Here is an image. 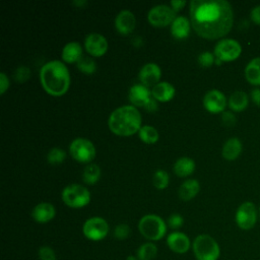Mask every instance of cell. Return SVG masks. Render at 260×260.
Masks as SVG:
<instances>
[{
    "label": "cell",
    "mask_w": 260,
    "mask_h": 260,
    "mask_svg": "<svg viewBox=\"0 0 260 260\" xmlns=\"http://www.w3.org/2000/svg\"><path fill=\"white\" fill-rule=\"evenodd\" d=\"M144 109H145L147 112H150V113L155 112V111L158 109V105H157V103H156V100H155L153 96H151V99L149 100V102L145 105Z\"/></svg>",
    "instance_id": "b9f144b4"
},
{
    "label": "cell",
    "mask_w": 260,
    "mask_h": 260,
    "mask_svg": "<svg viewBox=\"0 0 260 260\" xmlns=\"http://www.w3.org/2000/svg\"><path fill=\"white\" fill-rule=\"evenodd\" d=\"M84 47L89 55L93 57H101L108 50V41L103 35L91 32L86 36L84 40Z\"/></svg>",
    "instance_id": "4fadbf2b"
},
{
    "label": "cell",
    "mask_w": 260,
    "mask_h": 260,
    "mask_svg": "<svg viewBox=\"0 0 260 260\" xmlns=\"http://www.w3.org/2000/svg\"><path fill=\"white\" fill-rule=\"evenodd\" d=\"M130 233H131V229L127 223H119L115 226L113 235L117 240L123 241L130 236Z\"/></svg>",
    "instance_id": "836d02e7"
},
{
    "label": "cell",
    "mask_w": 260,
    "mask_h": 260,
    "mask_svg": "<svg viewBox=\"0 0 260 260\" xmlns=\"http://www.w3.org/2000/svg\"><path fill=\"white\" fill-rule=\"evenodd\" d=\"M126 260H139V259L137 258V256L135 254H132V255H128L126 257Z\"/></svg>",
    "instance_id": "f6af8a7d"
},
{
    "label": "cell",
    "mask_w": 260,
    "mask_h": 260,
    "mask_svg": "<svg viewBox=\"0 0 260 260\" xmlns=\"http://www.w3.org/2000/svg\"><path fill=\"white\" fill-rule=\"evenodd\" d=\"M186 5V1L184 0H172L171 1V7L177 12L181 10Z\"/></svg>",
    "instance_id": "7bdbcfd3"
},
{
    "label": "cell",
    "mask_w": 260,
    "mask_h": 260,
    "mask_svg": "<svg viewBox=\"0 0 260 260\" xmlns=\"http://www.w3.org/2000/svg\"><path fill=\"white\" fill-rule=\"evenodd\" d=\"M39 260H58L55 250L50 246H41L38 250Z\"/></svg>",
    "instance_id": "d6a6232c"
},
{
    "label": "cell",
    "mask_w": 260,
    "mask_h": 260,
    "mask_svg": "<svg viewBox=\"0 0 260 260\" xmlns=\"http://www.w3.org/2000/svg\"><path fill=\"white\" fill-rule=\"evenodd\" d=\"M71 156L79 162H90L95 157V147L86 138H75L69 145Z\"/></svg>",
    "instance_id": "ba28073f"
},
{
    "label": "cell",
    "mask_w": 260,
    "mask_h": 260,
    "mask_svg": "<svg viewBox=\"0 0 260 260\" xmlns=\"http://www.w3.org/2000/svg\"><path fill=\"white\" fill-rule=\"evenodd\" d=\"M108 124L113 133L130 136L141 128V115L134 106H122L111 113Z\"/></svg>",
    "instance_id": "3957f363"
},
{
    "label": "cell",
    "mask_w": 260,
    "mask_h": 260,
    "mask_svg": "<svg viewBox=\"0 0 260 260\" xmlns=\"http://www.w3.org/2000/svg\"><path fill=\"white\" fill-rule=\"evenodd\" d=\"M259 218H260V208H259Z\"/></svg>",
    "instance_id": "7dc6e473"
},
{
    "label": "cell",
    "mask_w": 260,
    "mask_h": 260,
    "mask_svg": "<svg viewBox=\"0 0 260 260\" xmlns=\"http://www.w3.org/2000/svg\"><path fill=\"white\" fill-rule=\"evenodd\" d=\"M190 21L187 17L183 15H179L175 18V20L171 24V34L177 40L185 39L189 36L190 32Z\"/></svg>",
    "instance_id": "44dd1931"
},
{
    "label": "cell",
    "mask_w": 260,
    "mask_h": 260,
    "mask_svg": "<svg viewBox=\"0 0 260 260\" xmlns=\"http://www.w3.org/2000/svg\"><path fill=\"white\" fill-rule=\"evenodd\" d=\"M40 80L43 88L51 95H63L69 88L70 75L66 65L59 60L44 64L40 70Z\"/></svg>",
    "instance_id": "7a4b0ae2"
},
{
    "label": "cell",
    "mask_w": 260,
    "mask_h": 260,
    "mask_svg": "<svg viewBox=\"0 0 260 260\" xmlns=\"http://www.w3.org/2000/svg\"><path fill=\"white\" fill-rule=\"evenodd\" d=\"M177 17L176 11L169 5L159 4L155 5L148 11L147 19L149 23L153 26H167L168 24H172V22Z\"/></svg>",
    "instance_id": "8fae6325"
},
{
    "label": "cell",
    "mask_w": 260,
    "mask_h": 260,
    "mask_svg": "<svg viewBox=\"0 0 260 260\" xmlns=\"http://www.w3.org/2000/svg\"><path fill=\"white\" fill-rule=\"evenodd\" d=\"M73 4H74V5H76V6H80V7H82L83 5H85V4H86V1H85V0H81V1H79V0H75V1H73Z\"/></svg>",
    "instance_id": "ee69618b"
},
{
    "label": "cell",
    "mask_w": 260,
    "mask_h": 260,
    "mask_svg": "<svg viewBox=\"0 0 260 260\" xmlns=\"http://www.w3.org/2000/svg\"><path fill=\"white\" fill-rule=\"evenodd\" d=\"M166 243L168 248L176 254H185L192 248L190 238L180 231H174L169 234Z\"/></svg>",
    "instance_id": "7c38bea8"
},
{
    "label": "cell",
    "mask_w": 260,
    "mask_h": 260,
    "mask_svg": "<svg viewBox=\"0 0 260 260\" xmlns=\"http://www.w3.org/2000/svg\"><path fill=\"white\" fill-rule=\"evenodd\" d=\"M183 223H184V218H183V216H182L181 214H179V213H173V214H171V215L169 216L168 222H167V224H168L171 229H173V230H178V229H180V228L183 225Z\"/></svg>",
    "instance_id": "d590c367"
},
{
    "label": "cell",
    "mask_w": 260,
    "mask_h": 260,
    "mask_svg": "<svg viewBox=\"0 0 260 260\" xmlns=\"http://www.w3.org/2000/svg\"><path fill=\"white\" fill-rule=\"evenodd\" d=\"M216 65H220L221 63H222V61H220L219 59H217V58H215V62H214Z\"/></svg>",
    "instance_id": "bcb514c9"
},
{
    "label": "cell",
    "mask_w": 260,
    "mask_h": 260,
    "mask_svg": "<svg viewBox=\"0 0 260 260\" xmlns=\"http://www.w3.org/2000/svg\"><path fill=\"white\" fill-rule=\"evenodd\" d=\"M203 106L212 114L223 112L224 108L226 107L225 95L218 89H210L203 98Z\"/></svg>",
    "instance_id": "5bb4252c"
},
{
    "label": "cell",
    "mask_w": 260,
    "mask_h": 260,
    "mask_svg": "<svg viewBox=\"0 0 260 260\" xmlns=\"http://www.w3.org/2000/svg\"><path fill=\"white\" fill-rule=\"evenodd\" d=\"M258 219V211L255 204L251 201L243 202L237 209L235 220L237 225L243 231L252 230Z\"/></svg>",
    "instance_id": "9c48e42d"
},
{
    "label": "cell",
    "mask_w": 260,
    "mask_h": 260,
    "mask_svg": "<svg viewBox=\"0 0 260 260\" xmlns=\"http://www.w3.org/2000/svg\"><path fill=\"white\" fill-rule=\"evenodd\" d=\"M136 25V18L130 10L120 11L115 18V27L121 35H128L133 31Z\"/></svg>",
    "instance_id": "2e32d148"
},
{
    "label": "cell",
    "mask_w": 260,
    "mask_h": 260,
    "mask_svg": "<svg viewBox=\"0 0 260 260\" xmlns=\"http://www.w3.org/2000/svg\"><path fill=\"white\" fill-rule=\"evenodd\" d=\"M161 76V70L159 66L155 63H146L143 65L138 73V78L141 82L146 87L149 86H154L159 82Z\"/></svg>",
    "instance_id": "9a60e30c"
},
{
    "label": "cell",
    "mask_w": 260,
    "mask_h": 260,
    "mask_svg": "<svg viewBox=\"0 0 260 260\" xmlns=\"http://www.w3.org/2000/svg\"><path fill=\"white\" fill-rule=\"evenodd\" d=\"M249 104L248 94L242 90L234 91L228 101L229 108L234 112H242L244 111Z\"/></svg>",
    "instance_id": "d4e9b609"
},
{
    "label": "cell",
    "mask_w": 260,
    "mask_h": 260,
    "mask_svg": "<svg viewBox=\"0 0 260 260\" xmlns=\"http://www.w3.org/2000/svg\"><path fill=\"white\" fill-rule=\"evenodd\" d=\"M250 96H251V100L252 102L260 108V88L259 87H256L254 89L251 90V93H250Z\"/></svg>",
    "instance_id": "60d3db41"
},
{
    "label": "cell",
    "mask_w": 260,
    "mask_h": 260,
    "mask_svg": "<svg viewBox=\"0 0 260 260\" xmlns=\"http://www.w3.org/2000/svg\"><path fill=\"white\" fill-rule=\"evenodd\" d=\"M139 260H153L157 256V246L153 242H145L141 244L135 252Z\"/></svg>",
    "instance_id": "4316f807"
},
{
    "label": "cell",
    "mask_w": 260,
    "mask_h": 260,
    "mask_svg": "<svg viewBox=\"0 0 260 260\" xmlns=\"http://www.w3.org/2000/svg\"><path fill=\"white\" fill-rule=\"evenodd\" d=\"M66 158V153L62 148L53 147L47 154V160L51 165H59Z\"/></svg>",
    "instance_id": "1f68e13d"
},
{
    "label": "cell",
    "mask_w": 260,
    "mask_h": 260,
    "mask_svg": "<svg viewBox=\"0 0 260 260\" xmlns=\"http://www.w3.org/2000/svg\"><path fill=\"white\" fill-rule=\"evenodd\" d=\"M110 231L108 221L101 216H91L87 218L82 225L83 236L92 242L104 240Z\"/></svg>",
    "instance_id": "52a82bcc"
},
{
    "label": "cell",
    "mask_w": 260,
    "mask_h": 260,
    "mask_svg": "<svg viewBox=\"0 0 260 260\" xmlns=\"http://www.w3.org/2000/svg\"><path fill=\"white\" fill-rule=\"evenodd\" d=\"M190 21L198 36L207 40H216L224 37L232 29L234 11L225 0H192Z\"/></svg>",
    "instance_id": "6da1fadb"
},
{
    "label": "cell",
    "mask_w": 260,
    "mask_h": 260,
    "mask_svg": "<svg viewBox=\"0 0 260 260\" xmlns=\"http://www.w3.org/2000/svg\"><path fill=\"white\" fill-rule=\"evenodd\" d=\"M9 86V80L4 72L0 73V93L3 94Z\"/></svg>",
    "instance_id": "ab89813d"
},
{
    "label": "cell",
    "mask_w": 260,
    "mask_h": 260,
    "mask_svg": "<svg viewBox=\"0 0 260 260\" xmlns=\"http://www.w3.org/2000/svg\"><path fill=\"white\" fill-rule=\"evenodd\" d=\"M152 96L159 102H169L175 95V87L167 81H159L151 89Z\"/></svg>",
    "instance_id": "ffe728a7"
},
{
    "label": "cell",
    "mask_w": 260,
    "mask_h": 260,
    "mask_svg": "<svg viewBox=\"0 0 260 260\" xmlns=\"http://www.w3.org/2000/svg\"><path fill=\"white\" fill-rule=\"evenodd\" d=\"M246 80L255 86L260 85V57L252 59L245 67Z\"/></svg>",
    "instance_id": "7402d4cb"
},
{
    "label": "cell",
    "mask_w": 260,
    "mask_h": 260,
    "mask_svg": "<svg viewBox=\"0 0 260 260\" xmlns=\"http://www.w3.org/2000/svg\"><path fill=\"white\" fill-rule=\"evenodd\" d=\"M242 149L243 145L241 140L237 137H231L223 143L221 154L226 160H235L241 154Z\"/></svg>",
    "instance_id": "d6986e66"
},
{
    "label": "cell",
    "mask_w": 260,
    "mask_h": 260,
    "mask_svg": "<svg viewBox=\"0 0 260 260\" xmlns=\"http://www.w3.org/2000/svg\"><path fill=\"white\" fill-rule=\"evenodd\" d=\"M169 174L165 170H157L153 174V185L156 189H166L169 185Z\"/></svg>",
    "instance_id": "4dcf8cb0"
},
{
    "label": "cell",
    "mask_w": 260,
    "mask_h": 260,
    "mask_svg": "<svg viewBox=\"0 0 260 260\" xmlns=\"http://www.w3.org/2000/svg\"><path fill=\"white\" fill-rule=\"evenodd\" d=\"M191 249L196 260H218L220 257L219 244L207 234L198 235L192 241Z\"/></svg>",
    "instance_id": "5b68a950"
},
{
    "label": "cell",
    "mask_w": 260,
    "mask_h": 260,
    "mask_svg": "<svg viewBox=\"0 0 260 260\" xmlns=\"http://www.w3.org/2000/svg\"><path fill=\"white\" fill-rule=\"evenodd\" d=\"M195 170V161L187 156L180 157L174 165V172L178 177L184 178L191 175Z\"/></svg>",
    "instance_id": "484cf974"
},
{
    "label": "cell",
    "mask_w": 260,
    "mask_h": 260,
    "mask_svg": "<svg viewBox=\"0 0 260 260\" xmlns=\"http://www.w3.org/2000/svg\"><path fill=\"white\" fill-rule=\"evenodd\" d=\"M152 94L148 87L144 86L143 84H134L130 87L128 98L132 105L136 107L144 108L145 105L149 102Z\"/></svg>",
    "instance_id": "e0dca14e"
},
{
    "label": "cell",
    "mask_w": 260,
    "mask_h": 260,
    "mask_svg": "<svg viewBox=\"0 0 260 260\" xmlns=\"http://www.w3.org/2000/svg\"><path fill=\"white\" fill-rule=\"evenodd\" d=\"M242 46L234 39H222L214 47V56L222 62H231L240 57Z\"/></svg>",
    "instance_id": "30bf717a"
},
{
    "label": "cell",
    "mask_w": 260,
    "mask_h": 260,
    "mask_svg": "<svg viewBox=\"0 0 260 260\" xmlns=\"http://www.w3.org/2000/svg\"><path fill=\"white\" fill-rule=\"evenodd\" d=\"M138 135H139V138L147 144L155 143L158 140L157 130L154 127L149 125L141 126V128L138 131Z\"/></svg>",
    "instance_id": "f1b7e54d"
},
{
    "label": "cell",
    "mask_w": 260,
    "mask_h": 260,
    "mask_svg": "<svg viewBox=\"0 0 260 260\" xmlns=\"http://www.w3.org/2000/svg\"><path fill=\"white\" fill-rule=\"evenodd\" d=\"M101 177V169L95 164H88L82 173V179L84 183L88 185L95 184Z\"/></svg>",
    "instance_id": "83f0119b"
},
{
    "label": "cell",
    "mask_w": 260,
    "mask_h": 260,
    "mask_svg": "<svg viewBox=\"0 0 260 260\" xmlns=\"http://www.w3.org/2000/svg\"><path fill=\"white\" fill-rule=\"evenodd\" d=\"M250 17L254 23L260 25V5H257L252 8L250 12Z\"/></svg>",
    "instance_id": "f35d334b"
},
{
    "label": "cell",
    "mask_w": 260,
    "mask_h": 260,
    "mask_svg": "<svg viewBox=\"0 0 260 260\" xmlns=\"http://www.w3.org/2000/svg\"><path fill=\"white\" fill-rule=\"evenodd\" d=\"M215 62V56L214 54L210 52H202L198 56V63L202 67H210Z\"/></svg>",
    "instance_id": "e575fe53"
},
{
    "label": "cell",
    "mask_w": 260,
    "mask_h": 260,
    "mask_svg": "<svg viewBox=\"0 0 260 260\" xmlns=\"http://www.w3.org/2000/svg\"><path fill=\"white\" fill-rule=\"evenodd\" d=\"M167 222L156 214H145L138 221V231L149 242H157L167 234Z\"/></svg>",
    "instance_id": "277c9868"
},
{
    "label": "cell",
    "mask_w": 260,
    "mask_h": 260,
    "mask_svg": "<svg viewBox=\"0 0 260 260\" xmlns=\"http://www.w3.org/2000/svg\"><path fill=\"white\" fill-rule=\"evenodd\" d=\"M55 215L56 209L54 205L49 202H41L31 210V217L39 223H47L51 221Z\"/></svg>",
    "instance_id": "ac0fdd59"
},
{
    "label": "cell",
    "mask_w": 260,
    "mask_h": 260,
    "mask_svg": "<svg viewBox=\"0 0 260 260\" xmlns=\"http://www.w3.org/2000/svg\"><path fill=\"white\" fill-rule=\"evenodd\" d=\"M63 202L71 208H81L90 201V192L80 184H70L66 186L61 194Z\"/></svg>",
    "instance_id": "8992f818"
},
{
    "label": "cell",
    "mask_w": 260,
    "mask_h": 260,
    "mask_svg": "<svg viewBox=\"0 0 260 260\" xmlns=\"http://www.w3.org/2000/svg\"><path fill=\"white\" fill-rule=\"evenodd\" d=\"M30 76V70L28 67L26 66H19L15 73H14V78L18 81V82H24L26 81Z\"/></svg>",
    "instance_id": "8d00e7d4"
},
{
    "label": "cell",
    "mask_w": 260,
    "mask_h": 260,
    "mask_svg": "<svg viewBox=\"0 0 260 260\" xmlns=\"http://www.w3.org/2000/svg\"><path fill=\"white\" fill-rule=\"evenodd\" d=\"M76 66L78 68L79 71H81L84 74L90 75L92 73L95 72L96 70V64L94 62L93 59L89 58V57H81L77 62H76Z\"/></svg>",
    "instance_id": "f546056e"
},
{
    "label": "cell",
    "mask_w": 260,
    "mask_h": 260,
    "mask_svg": "<svg viewBox=\"0 0 260 260\" xmlns=\"http://www.w3.org/2000/svg\"><path fill=\"white\" fill-rule=\"evenodd\" d=\"M199 189H200L199 182L195 179H189V180H186L180 186L178 190V195L182 200L188 201L194 198L198 194Z\"/></svg>",
    "instance_id": "cb8c5ba5"
},
{
    "label": "cell",
    "mask_w": 260,
    "mask_h": 260,
    "mask_svg": "<svg viewBox=\"0 0 260 260\" xmlns=\"http://www.w3.org/2000/svg\"><path fill=\"white\" fill-rule=\"evenodd\" d=\"M62 59L66 63L77 62L82 57V48L78 42H69L62 50Z\"/></svg>",
    "instance_id": "603a6c76"
},
{
    "label": "cell",
    "mask_w": 260,
    "mask_h": 260,
    "mask_svg": "<svg viewBox=\"0 0 260 260\" xmlns=\"http://www.w3.org/2000/svg\"><path fill=\"white\" fill-rule=\"evenodd\" d=\"M221 121H222L224 126L231 127V126H234L236 124L237 118H236V116L232 112H222Z\"/></svg>",
    "instance_id": "74e56055"
}]
</instances>
